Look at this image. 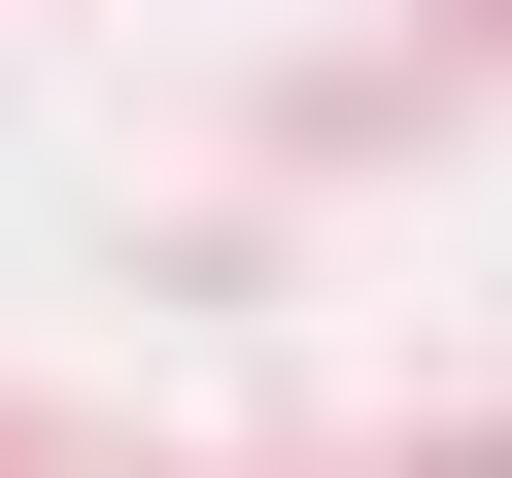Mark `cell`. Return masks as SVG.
<instances>
[]
</instances>
